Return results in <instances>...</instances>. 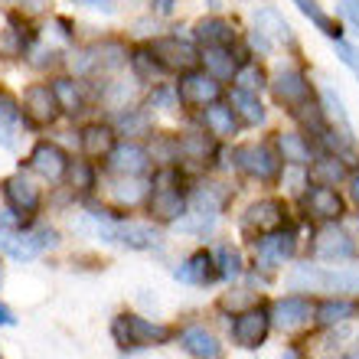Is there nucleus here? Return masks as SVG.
<instances>
[{"label": "nucleus", "instance_id": "2f4dec72", "mask_svg": "<svg viewBox=\"0 0 359 359\" xmlns=\"http://www.w3.org/2000/svg\"><path fill=\"white\" fill-rule=\"evenodd\" d=\"M307 173H311V183H323V187H340V183H346V177H350V167L343 163L340 154H317L313 157V163L307 167Z\"/></svg>", "mask_w": 359, "mask_h": 359}, {"label": "nucleus", "instance_id": "37998d69", "mask_svg": "<svg viewBox=\"0 0 359 359\" xmlns=\"http://www.w3.org/2000/svg\"><path fill=\"white\" fill-rule=\"evenodd\" d=\"M242 46H245L255 59H265V56H271V53H274V43L265 36V33H262V29H255V27L245 29V36H242Z\"/></svg>", "mask_w": 359, "mask_h": 359}, {"label": "nucleus", "instance_id": "b1692460", "mask_svg": "<svg viewBox=\"0 0 359 359\" xmlns=\"http://www.w3.org/2000/svg\"><path fill=\"white\" fill-rule=\"evenodd\" d=\"M313 320V304L301 294H287L281 301H274L271 307V323L274 327H281V330H297L304 323Z\"/></svg>", "mask_w": 359, "mask_h": 359}, {"label": "nucleus", "instance_id": "a19ab883", "mask_svg": "<svg viewBox=\"0 0 359 359\" xmlns=\"http://www.w3.org/2000/svg\"><path fill=\"white\" fill-rule=\"evenodd\" d=\"M216 271H219L222 281H236V278H242V271H245V258H242V252H238L236 245H219Z\"/></svg>", "mask_w": 359, "mask_h": 359}, {"label": "nucleus", "instance_id": "f3484780", "mask_svg": "<svg viewBox=\"0 0 359 359\" xmlns=\"http://www.w3.org/2000/svg\"><path fill=\"white\" fill-rule=\"evenodd\" d=\"M196 124L206 134H212L216 141H232V137L242 131V124H238V118H236V111H232L229 98H219V102L203 104V108L196 111Z\"/></svg>", "mask_w": 359, "mask_h": 359}, {"label": "nucleus", "instance_id": "e2e57ef3", "mask_svg": "<svg viewBox=\"0 0 359 359\" xmlns=\"http://www.w3.org/2000/svg\"><path fill=\"white\" fill-rule=\"evenodd\" d=\"M0 359H4V356H0Z\"/></svg>", "mask_w": 359, "mask_h": 359}, {"label": "nucleus", "instance_id": "4c0bfd02", "mask_svg": "<svg viewBox=\"0 0 359 359\" xmlns=\"http://www.w3.org/2000/svg\"><path fill=\"white\" fill-rule=\"evenodd\" d=\"M180 346H183V353H189L193 359L219 356V340L206 330V327H187V330H180Z\"/></svg>", "mask_w": 359, "mask_h": 359}, {"label": "nucleus", "instance_id": "4468645a", "mask_svg": "<svg viewBox=\"0 0 359 359\" xmlns=\"http://www.w3.org/2000/svg\"><path fill=\"white\" fill-rule=\"evenodd\" d=\"M69 151L59 141H36L33 151H29V170L39 173L46 183H62L69 173Z\"/></svg>", "mask_w": 359, "mask_h": 359}, {"label": "nucleus", "instance_id": "79ce46f5", "mask_svg": "<svg viewBox=\"0 0 359 359\" xmlns=\"http://www.w3.org/2000/svg\"><path fill=\"white\" fill-rule=\"evenodd\" d=\"M27 62L36 69V72H56V69L66 62V53L56 49V46H43V43H36V46L27 53Z\"/></svg>", "mask_w": 359, "mask_h": 359}, {"label": "nucleus", "instance_id": "f704fd0d", "mask_svg": "<svg viewBox=\"0 0 359 359\" xmlns=\"http://www.w3.org/2000/svg\"><path fill=\"white\" fill-rule=\"evenodd\" d=\"M66 180L76 196H92L95 189H98V161H88V157L79 154L76 161L69 163Z\"/></svg>", "mask_w": 359, "mask_h": 359}, {"label": "nucleus", "instance_id": "72a5a7b5", "mask_svg": "<svg viewBox=\"0 0 359 359\" xmlns=\"http://www.w3.org/2000/svg\"><path fill=\"white\" fill-rule=\"evenodd\" d=\"M118 245L131 248V252H151V248L161 245V236L154 226H144V222H128L124 219L118 226Z\"/></svg>", "mask_w": 359, "mask_h": 359}, {"label": "nucleus", "instance_id": "a211bd4d", "mask_svg": "<svg viewBox=\"0 0 359 359\" xmlns=\"http://www.w3.org/2000/svg\"><path fill=\"white\" fill-rule=\"evenodd\" d=\"M189 36L196 46H236L238 39V27L236 20L222 17V13H206V17H199L189 29Z\"/></svg>", "mask_w": 359, "mask_h": 359}, {"label": "nucleus", "instance_id": "c756f323", "mask_svg": "<svg viewBox=\"0 0 359 359\" xmlns=\"http://www.w3.org/2000/svg\"><path fill=\"white\" fill-rule=\"evenodd\" d=\"M0 248L13 262H33V258L43 255L36 232H23V229H0Z\"/></svg>", "mask_w": 359, "mask_h": 359}, {"label": "nucleus", "instance_id": "09e8293b", "mask_svg": "<svg viewBox=\"0 0 359 359\" xmlns=\"http://www.w3.org/2000/svg\"><path fill=\"white\" fill-rule=\"evenodd\" d=\"M69 4L86 10H102V13H114V0H69Z\"/></svg>", "mask_w": 359, "mask_h": 359}, {"label": "nucleus", "instance_id": "c03bdc74", "mask_svg": "<svg viewBox=\"0 0 359 359\" xmlns=\"http://www.w3.org/2000/svg\"><path fill=\"white\" fill-rule=\"evenodd\" d=\"M333 53H337V59L350 69L353 76H356V82H359V46H353V43H346V39H337V43H333Z\"/></svg>", "mask_w": 359, "mask_h": 359}, {"label": "nucleus", "instance_id": "f03ea898", "mask_svg": "<svg viewBox=\"0 0 359 359\" xmlns=\"http://www.w3.org/2000/svg\"><path fill=\"white\" fill-rule=\"evenodd\" d=\"M287 287L294 291H340L359 294V265L333 268V265H294L287 271Z\"/></svg>", "mask_w": 359, "mask_h": 359}, {"label": "nucleus", "instance_id": "f257e3e1", "mask_svg": "<svg viewBox=\"0 0 359 359\" xmlns=\"http://www.w3.org/2000/svg\"><path fill=\"white\" fill-rule=\"evenodd\" d=\"M131 43L121 36H102L76 53V76L79 79H111L128 69Z\"/></svg>", "mask_w": 359, "mask_h": 359}, {"label": "nucleus", "instance_id": "ddd939ff", "mask_svg": "<svg viewBox=\"0 0 359 359\" xmlns=\"http://www.w3.org/2000/svg\"><path fill=\"white\" fill-rule=\"evenodd\" d=\"M284 226H287V203L284 199L265 196L242 212V229L248 236H265V232H278Z\"/></svg>", "mask_w": 359, "mask_h": 359}, {"label": "nucleus", "instance_id": "bb28decb", "mask_svg": "<svg viewBox=\"0 0 359 359\" xmlns=\"http://www.w3.org/2000/svg\"><path fill=\"white\" fill-rule=\"evenodd\" d=\"M128 72H131L141 86H154V82H161L167 79L170 72L163 69V62L154 56L151 43H134L131 46V56H128Z\"/></svg>", "mask_w": 359, "mask_h": 359}, {"label": "nucleus", "instance_id": "9d476101", "mask_svg": "<svg viewBox=\"0 0 359 359\" xmlns=\"http://www.w3.org/2000/svg\"><path fill=\"white\" fill-rule=\"evenodd\" d=\"M49 86L56 92L59 98V108L66 118H82L86 111H92L95 104V95H92V82L88 79H79V76H66V72H56V76L49 79Z\"/></svg>", "mask_w": 359, "mask_h": 359}, {"label": "nucleus", "instance_id": "13d9d810", "mask_svg": "<svg viewBox=\"0 0 359 359\" xmlns=\"http://www.w3.org/2000/svg\"><path fill=\"white\" fill-rule=\"evenodd\" d=\"M206 7H209V10H212V13H216V10H219V7H222V0H206Z\"/></svg>", "mask_w": 359, "mask_h": 359}, {"label": "nucleus", "instance_id": "49530a36", "mask_svg": "<svg viewBox=\"0 0 359 359\" xmlns=\"http://www.w3.org/2000/svg\"><path fill=\"white\" fill-rule=\"evenodd\" d=\"M17 144H20V124L0 121V147H7V151H17Z\"/></svg>", "mask_w": 359, "mask_h": 359}, {"label": "nucleus", "instance_id": "603ef678", "mask_svg": "<svg viewBox=\"0 0 359 359\" xmlns=\"http://www.w3.org/2000/svg\"><path fill=\"white\" fill-rule=\"evenodd\" d=\"M53 27L59 29V36L62 39H76V23L69 17H53Z\"/></svg>", "mask_w": 359, "mask_h": 359}, {"label": "nucleus", "instance_id": "cd10ccee", "mask_svg": "<svg viewBox=\"0 0 359 359\" xmlns=\"http://www.w3.org/2000/svg\"><path fill=\"white\" fill-rule=\"evenodd\" d=\"M229 199H232V189L226 183H216V180H206V183H199V187L189 189V209H199V212H206V216H222V209L229 206Z\"/></svg>", "mask_w": 359, "mask_h": 359}, {"label": "nucleus", "instance_id": "6e6d98bb", "mask_svg": "<svg viewBox=\"0 0 359 359\" xmlns=\"http://www.w3.org/2000/svg\"><path fill=\"white\" fill-rule=\"evenodd\" d=\"M13 323H17V317L10 313L7 304H0V327H13Z\"/></svg>", "mask_w": 359, "mask_h": 359}, {"label": "nucleus", "instance_id": "c85d7f7f", "mask_svg": "<svg viewBox=\"0 0 359 359\" xmlns=\"http://www.w3.org/2000/svg\"><path fill=\"white\" fill-rule=\"evenodd\" d=\"M124 320V330H128V340L134 343H144V346H163V343L173 340V330L163 327V323H154L147 317H137V313H121Z\"/></svg>", "mask_w": 359, "mask_h": 359}, {"label": "nucleus", "instance_id": "58836bf2", "mask_svg": "<svg viewBox=\"0 0 359 359\" xmlns=\"http://www.w3.org/2000/svg\"><path fill=\"white\" fill-rule=\"evenodd\" d=\"M268 79H271V72H268V69L262 66V62H258L255 56H252V59H245V62L238 66L236 79H232L229 86H236V88H245V92L262 95V92H268Z\"/></svg>", "mask_w": 359, "mask_h": 359}, {"label": "nucleus", "instance_id": "20e7f679", "mask_svg": "<svg viewBox=\"0 0 359 359\" xmlns=\"http://www.w3.org/2000/svg\"><path fill=\"white\" fill-rule=\"evenodd\" d=\"M268 92H271L274 104L287 114H291L294 108H301V104L317 98L311 76H307L301 66H278L271 72V79H268Z\"/></svg>", "mask_w": 359, "mask_h": 359}, {"label": "nucleus", "instance_id": "393cba45", "mask_svg": "<svg viewBox=\"0 0 359 359\" xmlns=\"http://www.w3.org/2000/svg\"><path fill=\"white\" fill-rule=\"evenodd\" d=\"M252 27L262 29L268 39H271L274 46H294L297 43V36H294V27L284 20V13L278 7H271V4H265V7H258L255 13H252Z\"/></svg>", "mask_w": 359, "mask_h": 359}, {"label": "nucleus", "instance_id": "e433bc0d", "mask_svg": "<svg viewBox=\"0 0 359 359\" xmlns=\"http://www.w3.org/2000/svg\"><path fill=\"white\" fill-rule=\"evenodd\" d=\"M147 193H151V183L144 177H114V183H111L114 206L134 209L137 203H147Z\"/></svg>", "mask_w": 359, "mask_h": 359}, {"label": "nucleus", "instance_id": "423d86ee", "mask_svg": "<svg viewBox=\"0 0 359 359\" xmlns=\"http://www.w3.org/2000/svg\"><path fill=\"white\" fill-rule=\"evenodd\" d=\"M102 170L108 177H147L154 170V157H151V147L144 141H121L111 147V154L102 161Z\"/></svg>", "mask_w": 359, "mask_h": 359}, {"label": "nucleus", "instance_id": "c9c22d12", "mask_svg": "<svg viewBox=\"0 0 359 359\" xmlns=\"http://www.w3.org/2000/svg\"><path fill=\"white\" fill-rule=\"evenodd\" d=\"M294 7L301 10L304 17L311 20L313 27L320 29L323 36L330 39V43H337V39H343V23L337 17H330V13H327V10L320 7V0H291Z\"/></svg>", "mask_w": 359, "mask_h": 359}, {"label": "nucleus", "instance_id": "6ab92c4d", "mask_svg": "<svg viewBox=\"0 0 359 359\" xmlns=\"http://www.w3.org/2000/svg\"><path fill=\"white\" fill-rule=\"evenodd\" d=\"M274 151L284 161V167H311L313 157H317V144L301 131V128H287V131H278L271 137Z\"/></svg>", "mask_w": 359, "mask_h": 359}, {"label": "nucleus", "instance_id": "0eeeda50", "mask_svg": "<svg viewBox=\"0 0 359 359\" xmlns=\"http://www.w3.org/2000/svg\"><path fill=\"white\" fill-rule=\"evenodd\" d=\"M154 49V56L163 62V69L170 76H180L187 69L199 66V46L193 43V36H180V33H161V36L147 39Z\"/></svg>", "mask_w": 359, "mask_h": 359}, {"label": "nucleus", "instance_id": "de8ad7c7", "mask_svg": "<svg viewBox=\"0 0 359 359\" xmlns=\"http://www.w3.org/2000/svg\"><path fill=\"white\" fill-rule=\"evenodd\" d=\"M180 10V0H151V17L157 20H170Z\"/></svg>", "mask_w": 359, "mask_h": 359}, {"label": "nucleus", "instance_id": "5fc2aeb1", "mask_svg": "<svg viewBox=\"0 0 359 359\" xmlns=\"http://www.w3.org/2000/svg\"><path fill=\"white\" fill-rule=\"evenodd\" d=\"M346 187H350V199L359 206V170H353L350 177H346Z\"/></svg>", "mask_w": 359, "mask_h": 359}, {"label": "nucleus", "instance_id": "ea45409f", "mask_svg": "<svg viewBox=\"0 0 359 359\" xmlns=\"http://www.w3.org/2000/svg\"><path fill=\"white\" fill-rule=\"evenodd\" d=\"M144 104H147L154 114H157V111H183V108H180V98H177L173 82H163V79H161V82H154V86H147Z\"/></svg>", "mask_w": 359, "mask_h": 359}, {"label": "nucleus", "instance_id": "1a4fd4ad", "mask_svg": "<svg viewBox=\"0 0 359 359\" xmlns=\"http://www.w3.org/2000/svg\"><path fill=\"white\" fill-rule=\"evenodd\" d=\"M268 330H271V311L265 304H252V307L236 313V320H232V343L238 350H258L268 340Z\"/></svg>", "mask_w": 359, "mask_h": 359}, {"label": "nucleus", "instance_id": "8fccbe9b", "mask_svg": "<svg viewBox=\"0 0 359 359\" xmlns=\"http://www.w3.org/2000/svg\"><path fill=\"white\" fill-rule=\"evenodd\" d=\"M36 238H39V245H43V252H46V248H56V245H59V232H56V229H49V226L36 229Z\"/></svg>", "mask_w": 359, "mask_h": 359}, {"label": "nucleus", "instance_id": "5701e85b", "mask_svg": "<svg viewBox=\"0 0 359 359\" xmlns=\"http://www.w3.org/2000/svg\"><path fill=\"white\" fill-rule=\"evenodd\" d=\"M189 206V189H154L147 193V212L154 222L173 226Z\"/></svg>", "mask_w": 359, "mask_h": 359}, {"label": "nucleus", "instance_id": "bf43d9fd", "mask_svg": "<svg viewBox=\"0 0 359 359\" xmlns=\"http://www.w3.org/2000/svg\"><path fill=\"white\" fill-rule=\"evenodd\" d=\"M343 359H359V350H350V353H346V356H343Z\"/></svg>", "mask_w": 359, "mask_h": 359}, {"label": "nucleus", "instance_id": "4d7b16f0", "mask_svg": "<svg viewBox=\"0 0 359 359\" xmlns=\"http://www.w3.org/2000/svg\"><path fill=\"white\" fill-rule=\"evenodd\" d=\"M281 359H304V353L297 350V346H287V350L281 353Z\"/></svg>", "mask_w": 359, "mask_h": 359}, {"label": "nucleus", "instance_id": "9b49d317", "mask_svg": "<svg viewBox=\"0 0 359 359\" xmlns=\"http://www.w3.org/2000/svg\"><path fill=\"white\" fill-rule=\"evenodd\" d=\"M252 252H255L258 268L274 271V268H281L284 262H291V258H294V252H297V232L284 226V229H278V232L255 236V242H252Z\"/></svg>", "mask_w": 359, "mask_h": 359}, {"label": "nucleus", "instance_id": "dca6fc26", "mask_svg": "<svg viewBox=\"0 0 359 359\" xmlns=\"http://www.w3.org/2000/svg\"><path fill=\"white\" fill-rule=\"evenodd\" d=\"M108 121H111V128L118 131V137H128V141L154 137V111L144 102L114 108V111H108Z\"/></svg>", "mask_w": 359, "mask_h": 359}, {"label": "nucleus", "instance_id": "052dcab7", "mask_svg": "<svg viewBox=\"0 0 359 359\" xmlns=\"http://www.w3.org/2000/svg\"><path fill=\"white\" fill-rule=\"evenodd\" d=\"M0 281H4V268H0Z\"/></svg>", "mask_w": 359, "mask_h": 359}, {"label": "nucleus", "instance_id": "aec40b11", "mask_svg": "<svg viewBox=\"0 0 359 359\" xmlns=\"http://www.w3.org/2000/svg\"><path fill=\"white\" fill-rule=\"evenodd\" d=\"M76 134H79V154L88 157V161H104V157L111 154L114 144L121 141L108 118H102V121H86Z\"/></svg>", "mask_w": 359, "mask_h": 359}, {"label": "nucleus", "instance_id": "412c9836", "mask_svg": "<svg viewBox=\"0 0 359 359\" xmlns=\"http://www.w3.org/2000/svg\"><path fill=\"white\" fill-rule=\"evenodd\" d=\"M304 209L313 219H320V222H340L343 212H346V203H343V196L333 187L311 183V187L304 189Z\"/></svg>", "mask_w": 359, "mask_h": 359}, {"label": "nucleus", "instance_id": "7c9ffc66", "mask_svg": "<svg viewBox=\"0 0 359 359\" xmlns=\"http://www.w3.org/2000/svg\"><path fill=\"white\" fill-rule=\"evenodd\" d=\"M173 278L183 284H209L216 281L219 271H216V255H209L206 248H199L193 255L183 262L180 268H173Z\"/></svg>", "mask_w": 359, "mask_h": 359}, {"label": "nucleus", "instance_id": "473e14b6", "mask_svg": "<svg viewBox=\"0 0 359 359\" xmlns=\"http://www.w3.org/2000/svg\"><path fill=\"white\" fill-rule=\"evenodd\" d=\"M353 317H359V301H350V297H327V301L313 304V320L320 327H337Z\"/></svg>", "mask_w": 359, "mask_h": 359}, {"label": "nucleus", "instance_id": "2eb2a0df", "mask_svg": "<svg viewBox=\"0 0 359 359\" xmlns=\"http://www.w3.org/2000/svg\"><path fill=\"white\" fill-rule=\"evenodd\" d=\"M313 258H320V262H350V258H359V245L343 226L327 222L313 238Z\"/></svg>", "mask_w": 359, "mask_h": 359}, {"label": "nucleus", "instance_id": "39448f33", "mask_svg": "<svg viewBox=\"0 0 359 359\" xmlns=\"http://www.w3.org/2000/svg\"><path fill=\"white\" fill-rule=\"evenodd\" d=\"M173 88H177V98H180V108H183V111H199L203 104L226 98L222 82L209 76L203 66L187 69V72L173 76Z\"/></svg>", "mask_w": 359, "mask_h": 359}, {"label": "nucleus", "instance_id": "3c124183", "mask_svg": "<svg viewBox=\"0 0 359 359\" xmlns=\"http://www.w3.org/2000/svg\"><path fill=\"white\" fill-rule=\"evenodd\" d=\"M0 229H23V216L13 209H0Z\"/></svg>", "mask_w": 359, "mask_h": 359}, {"label": "nucleus", "instance_id": "a878e982", "mask_svg": "<svg viewBox=\"0 0 359 359\" xmlns=\"http://www.w3.org/2000/svg\"><path fill=\"white\" fill-rule=\"evenodd\" d=\"M226 98H229V104H232V111H236L242 128H262V124L268 121V108H265V102H262V95L229 86Z\"/></svg>", "mask_w": 359, "mask_h": 359}, {"label": "nucleus", "instance_id": "f8f14e48", "mask_svg": "<svg viewBox=\"0 0 359 359\" xmlns=\"http://www.w3.org/2000/svg\"><path fill=\"white\" fill-rule=\"evenodd\" d=\"M245 59H252V53L242 46V39H238L236 46H199V66L206 69L212 79H219L222 86L236 79L238 66Z\"/></svg>", "mask_w": 359, "mask_h": 359}, {"label": "nucleus", "instance_id": "7ed1b4c3", "mask_svg": "<svg viewBox=\"0 0 359 359\" xmlns=\"http://www.w3.org/2000/svg\"><path fill=\"white\" fill-rule=\"evenodd\" d=\"M229 161L242 177L258 180V183H278L284 170V161L278 157L271 141H248V144H236Z\"/></svg>", "mask_w": 359, "mask_h": 359}, {"label": "nucleus", "instance_id": "6e6552de", "mask_svg": "<svg viewBox=\"0 0 359 359\" xmlns=\"http://www.w3.org/2000/svg\"><path fill=\"white\" fill-rule=\"evenodd\" d=\"M23 118H27V128L39 131V128H53V124L62 118V108H59V98L53 92V86L46 82H29L23 88Z\"/></svg>", "mask_w": 359, "mask_h": 359}, {"label": "nucleus", "instance_id": "a18cd8bd", "mask_svg": "<svg viewBox=\"0 0 359 359\" xmlns=\"http://www.w3.org/2000/svg\"><path fill=\"white\" fill-rule=\"evenodd\" d=\"M337 13L350 23V29L359 36V0H337Z\"/></svg>", "mask_w": 359, "mask_h": 359}, {"label": "nucleus", "instance_id": "680f3d73", "mask_svg": "<svg viewBox=\"0 0 359 359\" xmlns=\"http://www.w3.org/2000/svg\"><path fill=\"white\" fill-rule=\"evenodd\" d=\"M209 359H222V356H209Z\"/></svg>", "mask_w": 359, "mask_h": 359}, {"label": "nucleus", "instance_id": "864d4df0", "mask_svg": "<svg viewBox=\"0 0 359 359\" xmlns=\"http://www.w3.org/2000/svg\"><path fill=\"white\" fill-rule=\"evenodd\" d=\"M17 4V10H23V13H43V10L49 7V0H13Z\"/></svg>", "mask_w": 359, "mask_h": 359}, {"label": "nucleus", "instance_id": "4be33fe9", "mask_svg": "<svg viewBox=\"0 0 359 359\" xmlns=\"http://www.w3.org/2000/svg\"><path fill=\"white\" fill-rule=\"evenodd\" d=\"M4 196H7V206L20 216H36L39 206H43V193L29 177L23 173H13V177L4 180Z\"/></svg>", "mask_w": 359, "mask_h": 359}]
</instances>
